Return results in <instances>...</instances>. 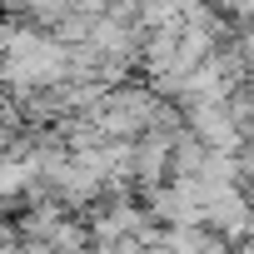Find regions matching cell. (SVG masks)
<instances>
[{
  "label": "cell",
  "instance_id": "1",
  "mask_svg": "<svg viewBox=\"0 0 254 254\" xmlns=\"http://www.w3.org/2000/svg\"><path fill=\"white\" fill-rule=\"evenodd\" d=\"M35 180H40V170H35L15 145L0 150V199H20V194H30Z\"/></svg>",
  "mask_w": 254,
  "mask_h": 254
}]
</instances>
